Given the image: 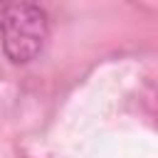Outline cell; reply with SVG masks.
<instances>
[{
  "label": "cell",
  "mask_w": 158,
  "mask_h": 158,
  "mask_svg": "<svg viewBox=\"0 0 158 158\" xmlns=\"http://www.w3.org/2000/svg\"><path fill=\"white\" fill-rule=\"evenodd\" d=\"M0 32L5 54L15 64H27L47 42V15L32 2H0Z\"/></svg>",
  "instance_id": "cell-1"
}]
</instances>
